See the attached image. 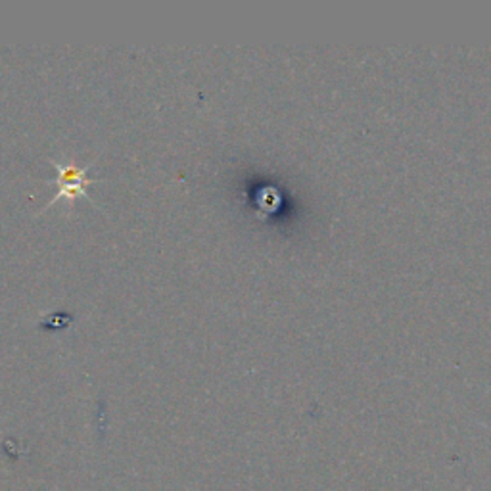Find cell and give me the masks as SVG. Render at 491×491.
Here are the masks:
<instances>
[{
  "label": "cell",
  "mask_w": 491,
  "mask_h": 491,
  "mask_svg": "<svg viewBox=\"0 0 491 491\" xmlns=\"http://www.w3.org/2000/svg\"><path fill=\"white\" fill-rule=\"evenodd\" d=\"M58 172V179H56V184H60V191L56 192V196L48 201V204L43 208H50L58 204L60 200H67L70 204H74V200L79 198V196H84L89 200V194H87V186L89 184H94L98 179H89L87 173H89V167H77L74 163H58V162H50Z\"/></svg>",
  "instance_id": "6da1fadb"
}]
</instances>
